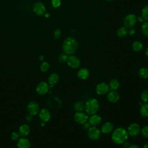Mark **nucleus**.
I'll return each mask as SVG.
<instances>
[{
    "instance_id": "49530a36",
    "label": "nucleus",
    "mask_w": 148,
    "mask_h": 148,
    "mask_svg": "<svg viewBox=\"0 0 148 148\" xmlns=\"http://www.w3.org/2000/svg\"><path fill=\"white\" fill-rule=\"evenodd\" d=\"M106 1H112V0H106Z\"/></svg>"
},
{
    "instance_id": "1a4fd4ad",
    "label": "nucleus",
    "mask_w": 148,
    "mask_h": 148,
    "mask_svg": "<svg viewBox=\"0 0 148 148\" xmlns=\"http://www.w3.org/2000/svg\"><path fill=\"white\" fill-rule=\"evenodd\" d=\"M109 90V86L105 83H101L97 85L95 87V91L97 94L102 95L108 92Z\"/></svg>"
},
{
    "instance_id": "20e7f679",
    "label": "nucleus",
    "mask_w": 148,
    "mask_h": 148,
    "mask_svg": "<svg viewBox=\"0 0 148 148\" xmlns=\"http://www.w3.org/2000/svg\"><path fill=\"white\" fill-rule=\"evenodd\" d=\"M88 117V114L83 112H76L74 115L75 121L80 124H83L87 122Z\"/></svg>"
},
{
    "instance_id": "6ab92c4d",
    "label": "nucleus",
    "mask_w": 148,
    "mask_h": 148,
    "mask_svg": "<svg viewBox=\"0 0 148 148\" xmlns=\"http://www.w3.org/2000/svg\"><path fill=\"white\" fill-rule=\"evenodd\" d=\"M59 75L57 73H51L48 77V82L50 87H52L54 84H57L59 81Z\"/></svg>"
},
{
    "instance_id": "473e14b6",
    "label": "nucleus",
    "mask_w": 148,
    "mask_h": 148,
    "mask_svg": "<svg viewBox=\"0 0 148 148\" xmlns=\"http://www.w3.org/2000/svg\"><path fill=\"white\" fill-rule=\"evenodd\" d=\"M20 135L18 134V132H13L10 135V138L13 140H16L17 141L18 140V139L20 138Z\"/></svg>"
},
{
    "instance_id": "a878e982",
    "label": "nucleus",
    "mask_w": 148,
    "mask_h": 148,
    "mask_svg": "<svg viewBox=\"0 0 148 148\" xmlns=\"http://www.w3.org/2000/svg\"><path fill=\"white\" fill-rule=\"evenodd\" d=\"M132 49L135 51H139L142 49V44L139 41H135L132 44Z\"/></svg>"
},
{
    "instance_id": "a211bd4d",
    "label": "nucleus",
    "mask_w": 148,
    "mask_h": 148,
    "mask_svg": "<svg viewBox=\"0 0 148 148\" xmlns=\"http://www.w3.org/2000/svg\"><path fill=\"white\" fill-rule=\"evenodd\" d=\"M113 125L110 122L105 123L101 128V132L104 134H108L111 132L113 130Z\"/></svg>"
},
{
    "instance_id": "aec40b11",
    "label": "nucleus",
    "mask_w": 148,
    "mask_h": 148,
    "mask_svg": "<svg viewBox=\"0 0 148 148\" xmlns=\"http://www.w3.org/2000/svg\"><path fill=\"white\" fill-rule=\"evenodd\" d=\"M90 75L89 71L86 69V68H81L80 69L77 73V77L81 80H85Z\"/></svg>"
},
{
    "instance_id": "9b49d317",
    "label": "nucleus",
    "mask_w": 148,
    "mask_h": 148,
    "mask_svg": "<svg viewBox=\"0 0 148 148\" xmlns=\"http://www.w3.org/2000/svg\"><path fill=\"white\" fill-rule=\"evenodd\" d=\"M39 117L42 122L46 123L50 120L51 113L48 109L43 108L39 112Z\"/></svg>"
},
{
    "instance_id": "5701e85b",
    "label": "nucleus",
    "mask_w": 148,
    "mask_h": 148,
    "mask_svg": "<svg viewBox=\"0 0 148 148\" xmlns=\"http://www.w3.org/2000/svg\"><path fill=\"white\" fill-rule=\"evenodd\" d=\"M73 108L76 112H83L84 110V104L83 102L78 101L74 104Z\"/></svg>"
},
{
    "instance_id": "412c9836",
    "label": "nucleus",
    "mask_w": 148,
    "mask_h": 148,
    "mask_svg": "<svg viewBox=\"0 0 148 148\" xmlns=\"http://www.w3.org/2000/svg\"><path fill=\"white\" fill-rule=\"evenodd\" d=\"M120 82L119 81L116 79H112L109 83V90L110 91H116L117 90L119 87H120Z\"/></svg>"
},
{
    "instance_id": "f704fd0d",
    "label": "nucleus",
    "mask_w": 148,
    "mask_h": 148,
    "mask_svg": "<svg viewBox=\"0 0 148 148\" xmlns=\"http://www.w3.org/2000/svg\"><path fill=\"white\" fill-rule=\"evenodd\" d=\"M61 35V31L60 29H56L54 32V39H57L60 37Z\"/></svg>"
},
{
    "instance_id": "a19ab883",
    "label": "nucleus",
    "mask_w": 148,
    "mask_h": 148,
    "mask_svg": "<svg viewBox=\"0 0 148 148\" xmlns=\"http://www.w3.org/2000/svg\"><path fill=\"white\" fill-rule=\"evenodd\" d=\"M43 59H44V57H43V56H42V55L39 56V60H40V61H43Z\"/></svg>"
},
{
    "instance_id": "c9c22d12",
    "label": "nucleus",
    "mask_w": 148,
    "mask_h": 148,
    "mask_svg": "<svg viewBox=\"0 0 148 148\" xmlns=\"http://www.w3.org/2000/svg\"><path fill=\"white\" fill-rule=\"evenodd\" d=\"M82 125H83V128L84 130H88V128L91 127V125L90 124V123L88 121L85 123H84Z\"/></svg>"
},
{
    "instance_id": "f257e3e1",
    "label": "nucleus",
    "mask_w": 148,
    "mask_h": 148,
    "mask_svg": "<svg viewBox=\"0 0 148 148\" xmlns=\"http://www.w3.org/2000/svg\"><path fill=\"white\" fill-rule=\"evenodd\" d=\"M128 138V133L127 131L123 128L119 127L115 129L112 135V139L114 143L116 144H123L127 141Z\"/></svg>"
},
{
    "instance_id": "4be33fe9",
    "label": "nucleus",
    "mask_w": 148,
    "mask_h": 148,
    "mask_svg": "<svg viewBox=\"0 0 148 148\" xmlns=\"http://www.w3.org/2000/svg\"><path fill=\"white\" fill-rule=\"evenodd\" d=\"M140 113L142 116L148 117V103H145L141 105L140 108Z\"/></svg>"
},
{
    "instance_id": "f3484780",
    "label": "nucleus",
    "mask_w": 148,
    "mask_h": 148,
    "mask_svg": "<svg viewBox=\"0 0 148 148\" xmlns=\"http://www.w3.org/2000/svg\"><path fill=\"white\" fill-rule=\"evenodd\" d=\"M120 98L119 94L116 91H110L107 94L108 100L112 103L117 102Z\"/></svg>"
},
{
    "instance_id": "58836bf2",
    "label": "nucleus",
    "mask_w": 148,
    "mask_h": 148,
    "mask_svg": "<svg viewBox=\"0 0 148 148\" xmlns=\"http://www.w3.org/2000/svg\"><path fill=\"white\" fill-rule=\"evenodd\" d=\"M128 148H139V147L136 145H131L129 146Z\"/></svg>"
},
{
    "instance_id": "2f4dec72",
    "label": "nucleus",
    "mask_w": 148,
    "mask_h": 148,
    "mask_svg": "<svg viewBox=\"0 0 148 148\" xmlns=\"http://www.w3.org/2000/svg\"><path fill=\"white\" fill-rule=\"evenodd\" d=\"M68 55L65 53H61L60 54L58 57V60L60 62H66V60L68 59Z\"/></svg>"
},
{
    "instance_id": "39448f33",
    "label": "nucleus",
    "mask_w": 148,
    "mask_h": 148,
    "mask_svg": "<svg viewBox=\"0 0 148 148\" xmlns=\"http://www.w3.org/2000/svg\"><path fill=\"white\" fill-rule=\"evenodd\" d=\"M101 131L95 126L90 127L87 131V135L90 139L92 140H97L101 136Z\"/></svg>"
},
{
    "instance_id": "a18cd8bd",
    "label": "nucleus",
    "mask_w": 148,
    "mask_h": 148,
    "mask_svg": "<svg viewBox=\"0 0 148 148\" xmlns=\"http://www.w3.org/2000/svg\"><path fill=\"white\" fill-rule=\"evenodd\" d=\"M45 16H46V17H49L50 16L49 13H46V14H45Z\"/></svg>"
},
{
    "instance_id": "6e6552de",
    "label": "nucleus",
    "mask_w": 148,
    "mask_h": 148,
    "mask_svg": "<svg viewBox=\"0 0 148 148\" xmlns=\"http://www.w3.org/2000/svg\"><path fill=\"white\" fill-rule=\"evenodd\" d=\"M27 110L29 114L35 116L39 112V106L37 102L35 101H31L27 105Z\"/></svg>"
},
{
    "instance_id": "79ce46f5",
    "label": "nucleus",
    "mask_w": 148,
    "mask_h": 148,
    "mask_svg": "<svg viewBox=\"0 0 148 148\" xmlns=\"http://www.w3.org/2000/svg\"><path fill=\"white\" fill-rule=\"evenodd\" d=\"M143 148H148V143L145 144V145L143 146Z\"/></svg>"
},
{
    "instance_id": "37998d69",
    "label": "nucleus",
    "mask_w": 148,
    "mask_h": 148,
    "mask_svg": "<svg viewBox=\"0 0 148 148\" xmlns=\"http://www.w3.org/2000/svg\"><path fill=\"white\" fill-rule=\"evenodd\" d=\"M146 55L147 56V57H148V47H147V49H146Z\"/></svg>"
},
{
    "instance_id": "4c0bfd02",
    "label": "nucleus",
    "mask_w": 148,
    "mask_h": 148,
    "mask_svg": "<svg viewBox=\"0 0 148 148\" xmlns=\"http://www.w3.org/2000/svg\"><path fill=\"white\" fill-rule=\"evenodd\" d=\"M135 34V30L133 28H131L129 31V34L130 35H133Z\"/></svg>"
},
{
    "instance_id": "b1692460",
    "label": "nucleus",
    "mask_w": 148,
    "mask_h": 148,
    "mask_svg": "<svg viewBox=\"0 0 148 148\" xmlns=\"http://www.w3.org/2000/svg\"><path fill=\"white\" fill-rule=\"evenodd\" d=\"M139 76L143 79L148 78V68H142L139 70L138 72Z\"/></svg>"
},
{
    "instance_id": "4468645a",
    "label": "nucleus",
    "mask_w": 148,
    "mask_h": 148,
    "mask_svg": "<svg viewBox=\"0 0 148 148\" xmlns=\"http://www.w3.org/2000/svg\"><path fill=\"white\" fill-rule=\"evenodd\" d=\"M88 122L91 125L96 127L101 124V123L102 122V118L99 115L94 114L91 115L90 117H88Z\"/></svg>"
},
{
    "instance_id": "72a5a7b5",
    "label": "nucleus",
    "mask_w": 148,
    "mask_h": 148,
    "mask_svg": "<svg viewBox=\"0 0 148 148\" xmlns=\"http://www.w3.org/2000/svg\"><path fill=\"white\" fill-rule=\"evenodd\" d=\"M51 3L53 7L57 8L60 6L61 4V1L60 0H51Z\"/></svg>"
},
{
    "instance_id": "9d476101",
    "label": "nucleus",
    "mask_w": 148,
    "mask_h": 148,
    "mask_svg": "<svg viewBox=\"0 0 148 148\" xmlns=\"http://www.w3.org/2000/svg\"><path fill=\"white\" fill-rule=\"evenodd\" d=\"M127 132L128 135L132 136H135L140 132V126L136 123H132L128 126Z\"/></svg>"
},
{
    "instance_id": "423d86ee",
    "label": "nucleus",
    "mask_w": 148,
    "mask_h": 148,
    "mask_svg": "<svg viewBox=\"0 0 148 148\" xmlns=\"http://www.w3.org/2000/svg\"><path fill=\"white\" fill-rule=\"evenodd\" d=\"M66 62L68 65L73 69H76L79 68L80 65V61L79 58L73 55L68 56Z\"/></svg>"
},
{
    "instance_id": "c756f323",
    "label": "nucleus",
    "mask_w": 148,
    "mask_h": 148,
    "mask_svg": "<svg viewBox=\"0 0 148 148\" xmlns=\"http://www.w3.org/2000/svg\"><path fill=\"white\" fill-rule=\"evenodd\" d=\"M142 32L144 35L148 36V23H143L141 27Z\"/></svg>"
},
{
    "instance_id": "c85d7f7f",
    "label": "nucleus",
    "mask_w": 148,
    "mask_h": 148,
    "mask_svg": "<svg viewBox=\"0 0 148 148\" xmlns=\"http://www.w3.org/2000/svg\"><path fill=\"white\" fill-rule=\"evenodd\" d=\"M142 17L145 20H148V5L146 6L142 9Z\"/></svg>"
},
{
    "instance_id": "ddd939ff",
    "label": "nucleus",
    "mask_w": 148,
    "mask_h": 148,
    "mask_svg": "<svg viewBox=\"0 0 148 148\" xmlns=\"http://www.w3.org/2000/svg\"><path fill=\"white\" fill-rule=\"evenodd\" d=\"M33 10L36 14L38 16H42L45 13L46 8L42 3L36 2L34 5Z\"/></svg>"
},
{
    "instance_id": "2eb2a0df",
    "label": "nucleus",
    "mask_w": 148,
    "mask_h": 148,
    "mask_svg": "<svg viewBox=\"0 0 148 148\" xmlns=\"http://www.w3.org/2000/svg\"><path fill=\"white\" fill-rule=\"evenodd\" d=\"M31 142L25 137L20 138L17 142V146L18 148H30Z\"/></svg>"
},
{
    "instance_id": "cd10ccee",
    "label": "nucleus",
    "mask_w": 148,
    "mask_h": 148,
    "mask_svg": "<svg viewBox=\"0 0 148 148\" xmlns=\"http://www.w3.org/2000/svg\"><path fill=\"white\" fill-rule=\"evenodd\" d=\"M49 67H50V65H49V64L47 62H43L42 63V64L40 65V71L43 72H45L46 71H48V69H49Z\"/></svg>"
},
{
    "instance_id": "393cba45",
    "label": "nucleus",
    "mask_w": 148,
    "mask_h": 148,
    "mask_svg": "<svg viewBox=\"0 0 148 148\" xmlns=\"http://www.w3.org/2000/svg\"><path fill=\"white\" fill-rule=\"evenodd\" d=\"M127 34V31L125 27H120L117 31V35L120 38L124 37Z\"/></svg>"
},
{
    "instance_id": "f03ea898",
    "label": "nucleus",
    "mask_w": 148,
    "mask_h": 148,
    "mask_svg": "<svg viewBox=\"0 0 148 148\" xmlns=\"http://www.w3.org/2000/svg\"><path fill=\"white\" fill-rule=\"evenodd\" d=\"M78 43L76 40L72 37L67 38L64 42L62 49L64 53L67 55H72L77 50Z\"/></svg>"
},
{
    "instance_id": "ea45409f",
    "label": "nucleus",
    "mask_w": 148,
    "mask_h": 148,
    "mask_svg": "<svg viewBox=\"0 0 148 148\" xmlns=\"http://www.w3.org/2000/svg\"><path fill=\"white\" fill-rule=\"evenodd\" d=\"M130 144H129V143L128 142H127L126 141L124 143V146L125 147H129V146H130Z\"/></svg>"
},
{
    "instance_id": "f8f14e48",
    "label": "nucleus",
    "mask_w": 148,
    "mask_h": 148,
    "mask_svg": "<svg viewBox=\"0 0 148 148\" xmlns=\"http://www.w3.org/2000/svg\"><path fill=\"white\" fill-rule=\"evenodd\" d=\"M136 18L133 14L127 16L124 19V25L127 28H132L136 23Z\"/></svg>"
},
{
    "instance_id": "c03bdc74",
    "label": "nucleus",
    "mask_w": 148,
    "mask_h": 148,
    "mask_svg": "<svg viewBox=\"0 0 148 148\" xmlns=\"http://www.w3.org/2000/svg\"><path fill=\"white\" fill-rule=\"evenodd\" d=\"M142 18H143L142 17H139L138 18V20H139V21H143V19H142Z\"/></svg>"
},
{
    "instance_id": "e433bc0d",
    "label": "nucleus",
    "mask_w": 148,
    "mask_h": 148,
    "mask_svg": "<svg viewBox=\"0 0 148 148\" xmlns=\"http://www.w3.org/2000/svg\"><path fill=\"white\" fill-rule=\"evenodd\" d=\"M25 119L27 120V121H31L32 120V115L29 114H28L26 117H25Z\"/></svg>"
},
{
    "instance_id": "0eeeda50",
    "label": "nucleus",
    "mask_w": 148,
    "mask_h": 148,
    "mask_svg": "<svg viewBox=\"0 0 148 148\" xmlns=\"http://www.w3.org/2000/svg\"><path fill=\"white\" fill-rule=\"evenodd\" d=\"M49 88L50 86L47 83L45 82H41L37 85L36 91L39 95H43L49 91Z\"/></svg>"
},
{
    "instance_id": "7c9ffc66",
    "label": "nucleus",
    "mask_w": 148,
    "mask_h": 148,
    "mask_svg": "<svg viewBox=\"0 0 148 148\" xmlns=\"http://www.w3.org/2000/svg\"><path fill=\"white\" fill-rule=\"evenodd\" d=\"M142 135L146 138H148V126H145L140 130Z\"/></svg>"
},
{
    "instance_id": "bb28decb",
    "label": "nucleus",
    "mask_w": 148,
    "mask_h": 148,
    "mask_svg": "<svg viewBox=\"0 0 148 148\" xmlns=\"http://www.w3.org/2000/svg\"><path fill=\"white\" fill-rule=\"evenodd\" d=\"M140 98L142 101H143L145 103H147L148 102V90H143L140 95Z\"/></svg>"
},
{
    "instance_id": "dca6fc26",
    "label": "nucleus",
    "mask_w": 148,
    "mask_h": 148,
    "mask_svg": "<svg viewBox=\"0 0 148 148\" xmlns=\"http://www.w3.org/2000/svg\"><path fill=\"white\" fill-rule=\"evenodd\" d=\"M30 132V127L27 124L21 125L18 128V134L22 137H26Z\"/></svg>"
},
{
    "instance_id": "7ed1b4c3",
    "label": "nucleus",
    "mask_w": 148,
    "mask_h": 148,
    "mask_svg": "<svg viewBox=\"0 0 148 148\" xmlns=\"http://www.w3.org/2000/svg\"><path fill=\"white\" fill-rule=\"evenodd\" d=\"M99 109V103L95 98L88 99L84 104V110L88 115L96 114Z\"/></svg>"
}]
</instances>
